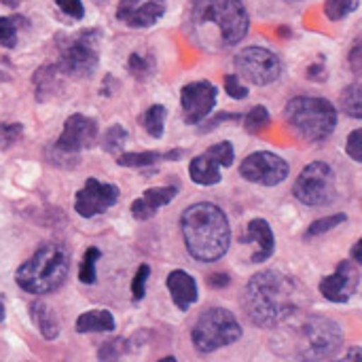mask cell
Listing matches in <instances>:
<instances>
[{
  "instance_id": "cell-36",
  "label": "cell",
  "mask_w": 362,
  "mask_h": 362,
  "mask_svg": "<svg viewBox=\"0 0 362 362\" xmlns=\"http://www.w3.org/2000/svg\"><path fill=\"white\" fill-rule=\"evenodd\" d=\"M225 91L233 100H244L248 98V87L240 81V74H227L225 76Z\"/></svg>"
},
{
  "instance_id": "cell-26",
  "label": "cell",
  "mask_w": 362,
  "mask_h": 362,
  "mask_svg": "<svg viewBox=\"0 0 362 362\" xmlns=\"http://www.w3.org/2000/svg\"><path fill=\"white\" fill-rule=\"evenodd\" d=\"M102 252L98 248H87L85 255H83V261H81V269H78V280L83 284H93L95 282V265L100 261Z\"/></svg>"
},
{
  "instance_id": "cell-39",
  "label": "cell",
  "mask_w": 362,
  "mask_h": 362,
  "mask_svg": "<svg viewBox=\"0 0 362 362\" xmlns=\"http://www.w3.org/2000/svg\"><path fill=\"white\" fill-rule=\"evenodd\" d=\"M55 4L72 19H83V15H85V6L81 0H55Z\"/></svg>"
},
{
  "instance_id": "cell-3",
  "label": "cell",
  "mask_w": 362,
  "mask_h": 362,
  "mask_svg": "<svg viewBox=\"0 0 362 362\" xmlns=\"http://www.w3.org/2000/svg\"><path fill=\"white\" fill-rule=\"evenodd\" d=\"M70 269V257L62 244H42L15 274V282L30 295H47L57 291Z\"/></svg>"
},
{
  "instance_id": "cell-45",
  "label": "cell",
  "mask_w": 362,
  "mask_h": 362,
  "mask_svg": "<svg viewBox=\"0 0 362 362\" xmlns=\"http://www.w3.org/2000/svg\"><path fill=\"white\" fill-rule=\"evenodd\" d=\"M352 259H354L358 265H362V240H358V242L354 244V248H352Z\"/></svg>"
},
{
  "instance_id": "cell-7",
  "label": "cell",
  "mask_w": 362,
  "mask_h": 362,
  "mask_svg": "<svg viewBox=\"0 0 362 362\" xmlns=\"http://www.w3.org/2000/svg\"><path fill=\"white\" fill-rule=\"evenodd\" d=\"M240 337H242V327L238 318L229 310H223V308H212L204 312L197 318L193 333H191L193 346L202 354H210L221 348H227L235 344Z\"/></svg>"
},
{
  "instance_id": "cell-24",
  "label": "cell",
  "mask_w": 362,
  "mask_h": 362,
  "mask_svg": "<svg viewBox=\"0 0 362 362\" xmlns=\"http://www.w3.org/2000/svg\"><path fill=\"white\" fill-rule=\"evenodd\" d=\"M339 106H341V110H344L348 117H352V119H362V85H358V83L348 85V87L341 91Z\"/></svg>"
},
{
  "instance_id": "cell-25",
  "label": "cell",
  "mask_w": 362,
  "mask_h": 362,
  "mask_svg": "<svg viewBox=\"0 0 362 362\" xmlns=\"http://www.w3.org/2000/svg\"><path fill=\"white\" fill-rule=\"evenodd\" d=\"M165 117H168V108L161 106V104H153V106L144 112V117H142L144 129H146L153 138H161V136H163Z\"/></svg>"
},
{
  "instance_id": "cell-13",
  "label": "cell",
  "mask_w": 362,
  "mask_h": 362,
  "mask_svg": "<svg viewBox=\"0 0 362 362\" xmlns=\"http://www.w3.org/2000/svg\"><path fill=\"white\" fill-rule=\"evenodd\" d=\"M182 117L189 125L202 123L216 104V87L208 81H195L182 87L180 93Z\"/></svg>"
},
{
  "instance_id": "cell-28",
  "label": "cell",
  "mask_w": 362,
  "mask_h": 362,
  "mask_svg": "<svg viewBox=\"0 0 362 362\" xmlns=\"http://www.w3.org/2000/svg\"><path fill=\"white\" fill-rule=\"evenodd\" d=\"M346 221H348V216H346L344 212H339V214H333V216L318 218V221H314V223L310 225V229L305 231V238H316V235H322V233H327V231H331V229L339 227V225H341V223H346Z\"/></svg>"
},
{
  "instance_id": "cell-23",
  "label": "cell",
  "mask_w": 362,
  "mask_h": 362,
  "mask_svg": "<svg viewBox=\"0 0 362 362\" xmlns=\"http://www.w3.org/2000/svg\"><path fill=\"white\" fill-rule=\"evenodd\" d=\"M30 314H32V320L45 339H55L59 335V322H57V318L49 305H45L42 301H36L30 305Z\"/></svg>"
},
{
  "instance_id": "cell-5",
  "label": "cell",
  "mask_w": 362,
  "mask_h": 362,
  "mask_svg": "<svg viewBox=\"0 0 362 362\" xmlns=\"http://www.w3.org/2000/svg\"><path fill=\"white\" fill-rule=\"evenodd\" d=\"M344 344L341 327L325 316H308L297 327L288 331L286 346H291L293 356L305 361L331 358Z\"/></svg>"
},
{
  "instance_id": "cell-11",
  "label": "cell",
  "mask_w": 362,
  "mask_h": 362,
  "mask_svg": "<svg viewBox=\"0 0 362 362\" xmlns=\"http://www.w3.org/2000/svg\"><path fill=\"white\" fill-rule=\"evenodd\" d=\"M288 172H291L288 163L280 155L269 153V151L252 153L240 165V174L244 180L263 185V187H276V185L284 182Z\"/></svg>"
},
{
  "instance_id": "cell-37",
  "label": "cell",
  "mask_w": 362,
  "mask_h": 362,
  "mask_svg": "<svg viewBox=\"0 0 362 362\" xmlns=\"http://www.w3.org/2000/svg\"><path fill=\"white\" fill-rule=\"evenodd\" d=\"M125 352V339H112V341H106L102 348H100V352H98V358H102V361H115V358H119L121 354Z\"/></svg>"
},
{
  "instance_id": "cell-40",
  "label": "cell",
  "mask_w": 362,
  "mask_h": 362,
  "mask_svg": "<svg viewBox=\"0 0 362 362\" xmlns=\"http://www.w3.org/2000/svg\"><path fill=\"white\" fill-rule=\"evenodd\" d=\"M348 62H350L352 72L362 74V40H358V42L352 47V51H350V55H348Z\"/></svg>"
},
{
  "instance_id": "cell-32",
  "label": "cell",
  "mask_w": 362,
  "mask_h": 362,
  "mask_svg": "<svg viewBox=\"0 0 362 362\" xmlns=\"http://www.w3.org/2000/svg\"><path fill=\"white\" fill-rule=\"evenodd\" d=\"M0 45L13 49L17 45V19L15 17H0Z\"/></svg>"
},
{
  "instance_id": "cell-27",
  "label": "cell",
  "mask_w": 362,
  "mask_h": 362,
  "mask_svg": "<svg viewBox=\"0 0 362 362\" xmlns=\"http://www.w3.org/2000/svg\"><path fill=\"white\" fill-rule=\"evenodd\" d=\"M272 117H269V110L265 106H255L246 117H244V125H246V132L248 134H261L263 129H267Z\"/></svg>"
},
{
  "instance_id": "cell-43",
  "label": "cell",
  "mask_w": 362,
  "mask_h": 362,
  "mask_svg": "<svg viewBox=\"0 0 362 362\" xmlns=\"http://www.w3.org/2000/svg\"><path fill=\"white\" fill-rule=\"evenodd\" d=\"M240 119H242L240 115H221V117H216V119L210 121V127H216V125L223 123V121H240Z\"/></svg>"
},
{
  "instance_id": "cell-34",
  "label": "cell",
  "mask_w": 362,
  "mask_h": 362,
  "mask_svg": "<svg viewBox=\"0 0 362 362\" xmlns=\"http://www.w3.org/2000/svg\"><path fill=\"white\" fill-rule=\"evenodd\" d=\"M148 276H151V267L148 265H140L136 276H134V280H132V299L134 301H142L144 299Z\"/></svg>"
},
{
  "instance_id": "cell-29",
  "label": "cell",
  "mask_w": 362,
  "mask_h": 362,
  "mask_svg": "<svg viewBox=\"0 0 362 362\" xmlns=\"http://www.w3.org/2000/svg\"><path fill=\"white\" fill-rule=\"evenodd\" d=\"M358 0H325V13L331 21H339L356 8Z\"/></svg>"
},
{
  "instance_id": "cell-12",
  "label": "cell",
  "mask_w": 362,
  "mask_h": 362,
  "mask_svg": "<svg viewBox=\"0 0 362 362\" xmlns=\"http://www.w3.org/2000/svg\"><path fill=\"white\" fill-rule=\"evenodd\" d=\"M119 202V187L89 178L74 197V210L83 218L98 216Z\"/></svg>"
},
{
  "instance_id": "cell-41",
  "label": "cell",
  "mask_w": 362,
  "mask_h": 362,
  "mask_svg": "<svg viewBox=\"0 0 362 362\" xmlns=\"http://www.w3.org/2000/svg\"><path fill=\"white\" fill-rule=\"evenodd\" d=\"M308 76H310L312 81H325V78H327V76H325V66H322V64L312 66V68L308 70Z\"/></svg>"
},
{
  "instance_id": "cell-1",
  "label": "cell",
  "mask_w": 362,
  "mask_h": 362,
  "mask_svg": "<svg viewBox=\"0 0 362 362\" xmlns=\"http://www.w3.org/2000/svg\"><path fill=\"white\" fill-rule=\"evenodd\" d=\"M301 299V288L291 276L267 269L250 278L244 295V308L255 325L269 329L297 316Z\"/></svg>"
},
{
  "instance_id": "cell-38",
  "label": "cell",
  "mask_w": 362,
  "mask_h": 362,
  "mask_svg": "<svg viewBox=\"0 0 362 362\" xmlns=\"http://www.w3.org/2000/svg\"><path fill=\"white\" fill-rule=\"evenodd\" d=\"M346 153L350 155V159H354V161L362 163V127L361 129H354V132L348 136Z\"/></svg>"
},
{
  "instance_id": "cell-15",
  "label": "cell",
  "mask_w": 362,
  "mask_h": 362,
  "mask_svg": "<svg viewBox=\"0 0 362 362\" xmlns=\"http://www.w3.org/2000/svg\"><path fill=\"white\" fill-rule=\"evenodd\" d=\"M358 282H361V276H358L356 265L352 261H341L331 276L322 278V282H320L318 288H320V293H322V297L327 301L346 303L356 293Z\"/></svg>"
},
{
  "instance_id": "cell-35",
  "label": "cell",
  "mask_w": 362,
  "mask_h": 362,
  "mask_svg": "<svg viewBox=\"0 0 362 362\" xmlns=\"http://www.w3.org/2000/svg\"><path fill=\"white\" fill-rule=\"evenodd\" d=\"M23 136L21 123H0V148L13 146Z\"/></svg>"
},
{
  "instance_id": "cell-6",
  "label": "cell",
  "mask_w": 362,
  "mask_h": 362,
  "mask_svg": "<svg viewBox=\"0 0 362 362\" xmlns=\"http://www.w3.org/2000/svg\"><path fill=\"white\" fill-rule=\"evenodd\" d=\"M284 115L288 125L310 142H320L329 138L337 125V108L325 98H293L286 104Z\"/></svg>"
},
{
  "instance_id": "cell-47",
  "label": "cell",
  "mask_w": 362,
  "mask_h": 362,
  "mask_svg": "<svg viewBox=\"0 0 362 362\" xmlns=\"http://www.w3.org/2000/svg\"><path fill=\"white\" fill-rule=\"evenodd\" d=\"M4 320V305H2V301H0V322Z\"/></svg>"
},
{
  "instance_id": "cell-18",
  "label": "cell",
  "mask_w": 362,
  "mask_h": 362,
  "mask_svg": "<svg viewBox=\"0 0 362 362\" xmlns=\"http://www.w3.org/2000/svg\"><path fill=\"white\" fill-rule=\"evenodd\" d=\"M178 189L176 187H155L146 189L140 199L132 204V216L136 221H148L157 214L161 206H168L176 197Z\"/></svg>"
},
{
  "instance_id": "cell-10",
  "label": "cell",
  "mask_w": 362,
  "mask_h": 362,
  "mask_svg": "<svg viewBox=\"0 0 362 362\" xmlns=\"http://www.w3.org/2000/svg\"><path fill=\"white\" fill-rule=\"evenodd\" d=\"M235 68L242 78L255 85H269L282 72V62L265 47H246L235 55Z\"/></svg>"
},
{
  "instance_id": "cell-17",
  "label": "cell",
  "mask_w": 362,
  "mask_h": 362,
  "mask_svg": "<svg viewBox=\"0 0 362 362\" xmlns=\"http://www.w3.org/2000/svg\"><path fill=\"white\" fill-rule=\"evenodd\" d=\"M244 242L255 246V252L250 255L252 263H263V261L272 259V255L276 250V238H274V231L265 218H255L248 223Z\"/></svg>"
},
{
  "instance_id": "cell-44",
  "label": "cell",
  "mask_w": 362,
  "mask_h": 362,
  "mask_svg": "<svg viewBox=\"0 0 362 362\" xmlns=\"http://www.w3.org/2000/svg\"><path fill=\"white\" fill-rule=\"evenodd\" d=\"M346 361H362V348H350L346 354H344Z\"/></svg>"
},
{
  "instance_id": "cell-16",
  "label": "cell",
  "mask_w": 362,
  "mask_h": 362,
  "mask_svg": "<svg viewBox=\"0 0 362 362\" xmlns=\"http://www.w3.org/2000/svg\"><path fill=\"white\" fill-rule=\"evenodd\" d=\"M165 13V0H121L117 19L129 28H148Z\"/></svg>"
},
{
  "instance_id": "cell-42",
  "label": "cell",
  "mask_w": 362,
  "mask_h": 362,
  "mask_svg": "<svg viewBox=\"0 0 362 362\" xmlns=\"http://www.w3.org/2000/svg\"><path fill=\"white\" fill-rule=\"evenodd\" d=\"M210 284L214 288H225L229 284V276L227 274H214V276H210Z\"/></svg>"
},
{
  "instance_id": "cell-21",
  "label": "cell",
  "mask_w": 362,
  "mask_h": 362,
  "mask_svg": "<svg viewBox=\"0 0 362 362\" xmlns=\"http://www.w3.org/2000/svg\"><path fill=\"white\" fill-rule=\"evenodd\" d=\"M78 333H110L115 331V318L108 310H91L76 318Z\"/></svg>"
},
{
  "instance_id": "cell-20",
  "label": "cell",
  "mask_w": 362,
  "mask_h": 362,
  "mask_svg": "<svg viewBox=\"0 0 362 362\" xmlns=\"http://www.w3.org/2000/svg\"><path fill=\"white\" fill-rule=\"evenodd\" d=\"M189 176L195 185H202V187H212V185H218L221 182V165L208 155H197L191 159L189 163Z\"/></svg>"
},
{
  "instance_id": "cell-9",
  "label": "cell",
  "mask_w": 362,
  "mask_h": 362,
  "mask_svg": "<svg viewBox=\"0 0 362 362\" xmlns=\"http://www.w3.org/2000/svg\"><path fill=\"white\" fill-rule=\"evenodd\" d=\"M100 57V34L85 30L59 45V70L72 76H89Z\"/></svg>"
},
{
  "instance_id": "cell-2",
  "label": "cell",
  "mask_w": 362,
  "mask_h": 362,
  "mask_svg": "<svg viewBox=\"0 0 362 362\" xmlns=\"http://www.w3.org/2000/svg\"><path fill=\"white\" fill-rule=\"evenodd\" d=\"M180 229L189 255L202 263H214L229 250V221L216 204L199 202L189 206L180 216Z\"/></svg>"
},
{
  "instance_id": "cell-8",
  "label": "cell",
  "mask_w": 362,
  "mask_h": 362,
  "mask_svg": "<svg viewBox=\"0 0 362 362\" xmlns=\"http://www.w3.org/2000/svg\"><path fill=\"white\" fill-rule=\"evenodd\" d=\"M295 197L312 208L329 206L337 197V185H335V172L325 161H314L305 165L295 180L293 187Z\"/></svg>"
},
{
  "instance_id": "cell-31",
  "label": "cell",
  "mask_w": 362,
  "mask_h": 362,
  "mask_svg": "<svg viewBox=\"0 0 362 362\" xmlns=\"http://www.w3.org/2000/svg\"><path fill=\"white\" fill-rule=\"evenodd\" d=\"M125 142H127V132H125L121 125H112V127L104 134L102 146H104V151H108V153H117V151H121V148L125 146Z\"/></svg>"
},
{
  "instance_id": "cell-30",
  "label": "cell",
  "mask_w": 362,
  "mask_h": 362,
  "mask_svg": "<svg viewBox=\"0 0 362 362\" xmlns=\"http://www.w3.org/2000/svg\"><path fill=\"white\" fill-rule=\"evenodd\" d=\"M127 68H129V72L136 76V78H146L151 72H153V68H155V62L146 55H140V53H132L129 55V62H127Z\"/></svg>"
},
{
  "instance_id": "cell-33",
  "label": "cell",
  "mask_w": 362,
  "mask_h": 362,
  "mask_svg": "<svg viewBox=\"0 0 362 362\" xmlns=\"http://www.w3.org/2000/svg\"><path fill=\"white\" fill-rule=\"evenodd\" d=\"M206 153H208L218 165H223V168H229V165L233 163V146H231V142H218V144L210 146Z\"/></svg>"
},
{
  "instance_id": "cell-46",
  "label": "cell",
  "mask_w": 362,
  "mask_h": 362,
  "mask_svg": "<svg viewBox=\"0 0 362 362\" xmlns=\"http://www.w3.org/2000/svg\"><path fill=\"white\" fill-rule=\"evenodd\" d=\"M2 2H4L6 6H17V4H19V0H2Z\"/></svg>"
},
{
  "instance_id": "cell-4",
  "label": "cell",
  "mask_w": 362,
  "mask_h": 362,
  "mask_svg": "<svg viewBox=\"0 0 362 362\" xmlns=\"http://www.w3.org/2000/svg\"><path fill=\"white\" fill-rule=\"evenodd\" d=\"M197 30H216L218 47H233L248 34V11L242 0H197L193 6Z\"/></svg>"
},
{
  "instance_id": "cell-19",
  "label": "cell",
  "mask_w": 362,
  "mask_h": 362,
  "mask_svg": "<svg viewBox=\"0 0 362 362\" xmlns=\"http://www.w3.org/2000/svg\"><path fill=\"white\" fill-rule=\"evenodd\" d=\"M165 284H168V291L172 295V301L176 303V308L180 312H187L197 301V284H195L191 274H187L182 269H174L168 276Z\"/></svg>"
},
{
  "instance_id": "cell-22",
  "label": "cell",
  "mask_w": 362,
  "mask_h": 362,
  "mask_svg": "<svg viewBox=\"0 0 362 362\" xmlns=\"http://www.w3.org/2000/svg\"><path fill=\"white\" fill-rule=\"evenodd\" d=\"M178 157H182V151H168V153H159V151H144V153H125L117 159L119 165L123 168H148L155 165L159 161H176Z\"/></svg>"
},
{
  "instance_id": "cell-48",
  "label": "cell",
  "mask_w": 362,
  "mask_h": 362,
  "mask_svg": "<svg viewBox=\"0 0 362 362\" xmlns=\"http://www.w3.org/2000/svg\"><path fill=\"white\" fill-rule=\"evenodd\" d=\"M288 2H299V0H288Z\"/></svg>"
},
{
  "instance_id": "cell-14",
  "label": "cell",
  "mask_w": 362,
  "mask_h": 362,
  "mask_svg": "<svg viewBox=\"0 0 362 362\" xmlns=\"http://www.w3.org/2000/svg\"><path fill=\"white\" fill-rule=\"evenodd\" d=\"M98 140V125L93 119L85 117V115H72L66 119L62 136L55 142V148L59 153L66 155H74L83 148L93 146V142Z\"/></svg>"
}]
</instances>
